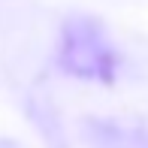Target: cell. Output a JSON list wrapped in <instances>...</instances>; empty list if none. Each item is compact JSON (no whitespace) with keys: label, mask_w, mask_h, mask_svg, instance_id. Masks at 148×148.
<instances>
[{"label":"cell","mask_w":148,"mask_h":148,"mask_svg":"<svg viewBox=\"0 0 148 148\" xmlns=\"http://www.w3.org/2000/svg\"><path fill=\"white\" fill-rule=\"evenodd\" d=\"M64 66L76 76L88 79H109L112 76V51L106 49V42L100 39V33L91 24H73L66 27L64 39Z\"/></svg>","instance_id":"1"}]
</instances>
